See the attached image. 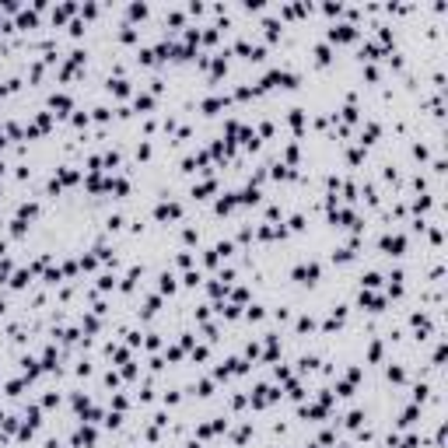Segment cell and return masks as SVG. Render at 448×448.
<instances>
[{"instance_id":"36","label":"cell","mask_w":448,"mask_h":448,"mask_svg":"<svg viewBox=\"0 0 448 448\" xmlns=\"http://www.w3.org/2000/svg\"><path fill=\"white\" fill-rule=\"evenodd\" d=\"M112 406H116V410H119V413H123V410H126V406H130V399H126L123 392H116V396H112Z\"/></svg>"},{"instance_id":"20","label":"cell","mask_w":448,"mask_h":448,"mask_svg":"<svg viewBox=\"0 0 448 448\" xmlns=\"http://www.w3.org/2000/svg\"><path fill=\"white\" fill-rule=\"evenodd\" d=\"M200 280H203L200 270H186V273H182V287H200Z\"/></svg>"},{"instance_id":"3","label":"cell","mask_w":448,"mask_h":448,"mask_svg":"<svg viewBox=\"0 0 448 448\" xmlns=\"http://www.w3.org/2000/svg\"><path fill=\"white\" fill-rule=\"evenodd\" d=\"M378 245H382L385 256H403V252H406V238H403V235H385Z\"/></svg>"},{"instance_id":"1","label":"cell","mask_w":448,"mask_h":448,"mask_svg":"<svg viewBox=\"0 0 448 448\" xmlns=\"http://www.w3.org/2000/svg\"><path fill=\"white\" fill-rule=\"evenodd\" d=\"M182 217V203H175V200H161L158 207H154V221H179Z\"/></svg>"},{"instance_id":"7","label":"cell","mask_w":448,"mask_h":448,"mask_svg":"<svg viewBox=\"0 0 448 448\" xmlns=\"http://www.w3.org/2000/svg\"><path fill=\"white\" fill-rule=\"evenodd\" d=\"M235 200H238V203H245V207H256V203L263 200V193H259V186H252V182H249V186L242 189V193H238Z\"/></svg>"},{"instance_id":"8","label":"cell","mask_w":448,"mask_h":448,"mask_svg":"<svg viewBox=\"0 0 448 448\" xmlns=\"http://www.w3.org/2000/svg\"><path fill=\"white\" fill-rule=\"evenodd\" d=\"M175 287H179V280H175V273H161L158 277V294H175Z\"/></svg>"},{"instance_id":"50","label":"cell","mask_w":448,"mask_h":448,"mask_svg":"<svg viewBox=\"0 0 448 448\" xmlns=\"http://www.w3.org/2000/svg\"><path fill=\"white\" fill-rule=\"evenodd\" d=\"M4 175H7V165H4V161H0V179H4Z\"/></svg>"},{"instance_id":"40","label":"cell","mask_w":448,"mask_h":448,"mask_svg":"<svg viewBox=\"0 0 448 448\" xmlns=\"http://www.w3.org/2000/svg\"><path fill=\"white\" fill-rule=\"evenodd\" d=\"M175 266L189 270V266H193V256H189V252H179V256H175Z\"/></svg>"},{"instance_id":"18","label":"cell","mask_w":448,"mask_h":448,"mask_svg":"<svg viewBox=\"0 0 448 448\" xmlns=\"http://www.w3.org/2000/svg\"><path fill=\"white\" fill-rule=\"evenodd\" d=\"M249 438H252V420H249V424H242V427L235 431V445H245Z\"/></svg>"},{"instance_id":"22","label":"cell","mask_w":448,"mask_h":448,"mask_svg":"<svg viewBox=\"0 0 448 448\" xmlns=\"http://www.w3.org/2000/svg\"><path fill=\"white\" fill-rule=\"evenodd\" d=\"M385 375H389V382H396V385H403V382H406V371L399 368V364H389V371H385Z\"/></svg>"},{"instance_id":"15","label":"cell","mask_w":448,"mask_h":448,"mask_svg":"<svg viewBox=\"0 0 448 448\" xmlns=\"http://www.w3.org/2000/svg\"><path fill=\"white\" fill-rule=\"evenodd\" d=\"M32 217H39V203H21L18 207V221H32Z\"/></svg>"},{"instance_id":"31","label":"cell","mask_w":448,"mask_h":448,"mask_svg":"<svg viewBox=\"0 0 448 448\" xmlns=\"http://www.w3.org/2000/svg\"><path fill=\"white\" fill-rule=\"evenodd\" d=\"M427 392H431V389H427L424 382H420V385H413V406H420V403L427 399Z\"/></svg>"},{"instance_id":"27","label":"cell","mask_w":448,"mask_h":448,"mask_svg":"<svg viewBox=\"0 0 448 448\" xmlns=\"http://www.w3.org/2000/svg\"><path fill=\"white\" fill-rule=\"evenodd\" d=\"M319 364V357H312V354H305V357H298V371H312Z\"/></svg>"},{"instance_id":"30","label":"cell","mask_w":448,"mask_h":448,"mask_svg":"<svg viewBox=\"0 0 448 448\" xmlns=\"http://www.w3.org/2000/svg\"><path fill=\"white\" fill-rule=\"evenodd\" d=\"M25 231H28V221H18V217H14V221H11V238H21Z\"/></svg>"},{"instance_id":"16","label":"cell","mask_w":448,"mask_h":448,"mask_svg":"<svg viewBox=\"0 0 448 448\" xmlns=\"http://www.w3.org/2000/svg\"><path fill=\"white\" fill-rule=\"evenodd\" d=\"M214 252H217V259H231V256H235V242H228V238H224V242H217V245H214Z\"/></svg>"},{"instance_id":"10","label":"cell","mask_w":448,"mask_h":448,"mask_svg":"<svg viewBox=\"0 0 448 448\" xmlns=\"http://www.w3.org/2000/svg\"><path fill=\"white\" fill-rule=\"evenodd\" d=\"M214 189H217V179H203L200 186H193V196H196V200H207Z\"/></svg>"},{"instance_id":"43","label":"cell","mask_w":448,"mask_h":448,"mask_svg":"<svg viewBox=\"0 0 448 448\" xmlns=\"http://www.w3.org/2000/svg\"><path fill=\"white\" fill-rule=\"evenodd\" d=\"M137 158H140V161H151V144H147V140L137 147Z\"/></svg>"},{"instance_id":"26","label":"cell","mask_w":448,"mask_h":448,"mask_svg":"<svg viewBox=\"0 0 448 448\" xmlns=\"http://www.w3.org/2000/svg\"><path fill=\"white\" fill-rule=\"evenodd\" d=\"M112 287H116V277H112V273H102V277H98V291L105 294V291H112Z\"/></svg>"},{"instance_id":"24","label":"cell","mask_w":448,"mask_h":448,"mask_svg":"<svg viewBox=\"0 0 448 448\" xmlns=\"http://www.w3.org/2000/svg\"><path fill=\"white\" fill-rule=\"evenodd\" d=\"M133 105H137V112H151V109H154V98H151V95H137Z\"/></svg>"},{"instance_id":"23","label":"cell","mask_w":448,"mask_h":448,"mask_svg":"<svg viewBox=\"0 0 448 448\" xmlns=\"http://www.w3.org/2000/svg\"><path fill=\"white\" fill-rule=\"evenodd\" d=\"M361 284H364L368 291H371V287H382V273H375V270H371V273H364V277H361Z\"/></svg>"},{"instance_id":"35","label":"cell","mask_w":448,"mask_h":448,"mask_svg":"<svg viewBox=\"0 0 448 448\" xmlns=\"http://www.w3.org/2000/svg\"><path fill=\"white\" fill-rule=\"evenodd\" d=\"M182 242H186V245H196V242H200V231H196V228H186V231H182Z\"/></svg>"},{"instance_id":"52","label":"cell","mask_w":448,"mask_h":448,"mask_svg":"<svg viewBox=\"0 0 448 448\" xmlns=\"http://www.w3.org/2000/svg\"><path fill=\"white\" fill-rule=\"evenodd\" d=\"M0 420H4V410H0Z\"/></svg>"},{"instance_id":"49","label":"cell","mask_w":448,"mask_h":448,"mask_svg":"<svg viewBox=\"0 0 448 448\" xmlns=\"http://www.w3.org/2000/svg\"><path fill=\"white\" fill-rule=\"evenodd\" d=\"M126 343H130V347H137V343H140V333H137V329H130V333H126Z\"/></svg>"},{"instance_id":"13","label":"cell","mask_w":448,"mask_h":448,"mask_svg":"<svg viewBox=\"0 0 448 448\" xmlns=\"http://www.w3.org/2000/svg\"><path fill=\"white\" fill-rule=\"evenodd\" d=\"M140 273H144V270H140V266H133V270L123 277V284H119V291H133V287H137V280H140Z\"/></svg>"},{"instance_id":"41","label":"cell","mask_w":448,"mask_h":448,"mask_svg":"<svg viewBox=\"0 0 448 448\" xmlns=\"http://www.w3.org/2000/svg\"><path fill=\"white\" fill-rule=\"evenodd\" d=\"M189 354H193V361H207V357H210V350H207V347H193Z\"/></svg>"},{"instance_id":"51","label":"cell","mask_w":448,"mask_h":448,"mask_svg":"<svg viewBox=\"0 0 448 448\" xmlns=\"http://www.w3.org/2000/svg\"><path fill=\"white\" fill-rule=\"evenodd\" d=\"M308 448H322V445H308Z\"/></svg>"},{"instance_id":"39","label":"cell","mask_w":448,"mask_h":448,"mask_svg":"<svg viewBox=\"0 0 448 448\" xmlns=\"http://www.w3.org/2000/svg\"><path fill=\"white\" fill-rule=\"evenodd\" d=\"M336 396H354V382H336Z\"/></svg>"},{"instance_id":"5","label":"cell","mask_w":448,"mask_h":448,"mask_svg":"<svg viewBox=\"0 0 448 448\" xmlns=\"http://www.w3.org/2000/svg\"><path fill=\"white\" fill-rule=\"evenodd\" d=\"M56 182H60V186H77V182H81V172H77L74 165H60V168H56Z\"/></svg>"},{"instance_id":"28","label":"cell","mask_w":448,"mask_h":448,"mask_svg":"<svg viewBox=\"0 0 448 448\" xmlns=\"http://www.w3.org/2000/svg\"><path fill=\"white\" fill-rule=\"evenodd\" d=\"M81 326H84L88 333H98V329H102V322H98L95 315H84V319H81Z\"/></svg>"},{"instance_id":"42","label":"cell","mask_w":448,"mask_h":448,"mask_svg":"<svg viewBox=\"0 0 448 448\" xmlns=\"http://www.w3.org/2000/svg\"><path fill=\"white\" fill-rule=\"evenodd\" d=\"M119 382H123V375H119V371H105V385H112V389H116Z\"/></svg>"},{"instance_id":"34","label":"cell","mask_w":448,"mask_h":448,"mask_svg":"<svg viewBox=\"0 0 448 448\" xmlns=\"http://www.w3.org/2000/svg\"><path fill=\"white\" fill-rule=\"evenodd\" d=\"M361 420H364V413H361V410H350L343 424H347V427H361Z\"/></svg>"},{"instance_id":"32","label":"cell","mask_w":448,"mask_h":448,"mask_svg":"<svg viewBox=\"0 0 448 448\" xmlns=\"http://www.w3.org/2000/svg\"><path fill=\"white\" fill-rule=\"evenodd\" d=\"M368 361H375V364L382 361V340H375V343L368 347Z\"/></svg>"},{"instance_id":"44","label":"cell","mask_w":448,"mask_h":448,"mask_svg":"<svg viewBox=\"0 0 448 448\" xmlns=\"http://www.w3.org/2000/svg\"><path fill=\"white\" fill-rule=\"evenodd\" d=\"M56 403H60V392H46L42 396V406H56Z\"/></svg>"},{"instance_id":"17","label":"cell","mask_w":448,"mask_h":448,"mask_svg":"<svg viewBox=\"0 0 448 448\" xmlns=\"http://www.w3.org/2000/svg\"><path fill=\"white\" fill-rule=\"evenodd\" d=\"M109 91H112L116 98H126V95H130V84H126V81H119V77H116V81H109Z\"/></svg>"},{"instance_id":"14","label":"cell","mask_w":448,"mask_h":448,"mask_svg":"<svg viewBox=\"0 0 448 448\" xmlns=\"http://www.w3.org/2000/svg\"><path fill=\"white\" fill-rule=\"evenodd\" d=\"M235 203H238V200H235L231 193H224V196L214 203V210H217V214H231V210H235Z\"/></svg>"},{"instance_id":"21","label":"cell","mask_w":448,"mask_h":448,"mask_svg":"<svg viewBox=\"0 0 448 448\" xmlns=\"http://www.w3.org/2000/svg\"><path fill=\"white\" fill-rule=\"evenodd\" d=\"M193 392H196V396H214V382H210V378H200V382L193 385Z\"/></svg>"},{"instance_id":"47","label":"cell","mask_w":448,"mask_h":448,"mask_svg":"<svg viewBox=\"0 0 448 448\" xmlns=\"http://www.w3.org/2000/svg\"><path fill=\"white\" fill-rule=\"evenodd\" d=\"M109 116H112L109 109H95V119H98V123H109Z\"/></svg>"},{"instance_id":"33","label":"cell","mask_w":448,"mask_h":448,"mask_svg":"<svg viewBox=\"0 0 448 448\" xmlns=\"http://www.w3.org/2000/svg\"><path fill=\"white\" fill-rule=\"evenodd\" d=\"M28 382L25 378H14V382H7V396H21V389H25Z\"/></svg>"},{"instance_id":"12","label":"cell","mask_w":448,"mask_h":448,"mask_svg":"<svg viewBox=\"0 0 448 448\" xmlns=\"http://www.w3.org/2000/svg\"><path fill=\"white\" fill-rule=\"evenodd\" d=\"M49 105L56 109V116H67V112L74 109V102H70L67 95H53V98H49Z\"/></svg>"},{"instance_id":"29","label":"cell","mask_w":448,"mask_h":448,"mask_svg":"<svg viewBox=\"0 0 448 448\" xmlns=\"http://www.w3.org/2000/svg\"><path fill=\"white\" fill-rule=\"evenodd\" d=\"M287 231H305V214H291V221H287Z\"/></svg>"},{"instance_id":"48","label":"cell","mask_w":448,"mask_h":448,"mask_svg":"<svg viewBox=\"0 0 448 448\" xmlns=\"http://www.w3.org/2000/svg\"><path fill=\"white\" fill-rule=\"evenodd\" d=\"M259 137H273V123H259Z\"/></svg>"},{"instance_id":"45","label":"cell","mask_w":448,"mask_h":448,"mask_svg":"<svg viewBox=\"0 0 448 448\" xmlns=\"http://www.w3.org/2000/svg\"><path fill=\"white\" fill-rule=\"evenodd\" d=\"M77 375H81V378H88V375H91V364H88V361H81V364H77Z\"/></svg>"},{"instance_id":"4","label":"cell","mask_w":448,"mask_h":448,"mask_svg":"<svg viewBox=\"0 0 448 448\" xmlns=\"http://www.w3.org/2000/svg\"><path fill=\"white\" fill-rule=\"evenodd\" d=\"M357 305H361L364 312H382V308H385V298H382V294H371V291H361Z\"/></svg>"},{"instance_id":"11","label":"cell","mask_w":448,"mask_h":448,"mask_svg":"<svg viewBox=\"0 0 448 448\" xmlns=\"http://www.w3.org/2000/svg\"><path fill=\"white\" fill-rule=\"evenodd\" d=\"M32 284V270H14V277H11V287L14 291H25Z\"/></svg>"},{"instance_id":"9","label":"cell","mask_w":448,"mask_h":448,"mask_svg":"<svg viewBox=\"0 0 448 448\" xmlns=\"http://www.w3.org/2000/svg\"><path fill=\"white\" fill-rule=\"evenodd\" d=\"M287 123H291V130L301 137V130H305V109H287Z\"/></svg>"},{"instance_id":"19","label":"cell","mask_w":448,"mask_h":448,"mask_svg":"<svg viewBox=\"0 0 448 448\" xmlns=\"http://www.w3.org/2000/svg\"><path fill=\"white\" fill-rule=\"evenodd\" d=\"M123 224H126L123 214H109V217H105V228H109V231H123Z\"/></svg>"},{"instance_id":"37","label":"cell","mask_w":448,"mask_h":448,"mask_svg":"<svg viewBox=\"0 0 448 448\" xmlns=\"http://www.w3.org/2000/svg\"><path fill=\"white\" fill-rule=\"evenodd\" d=\"M263 315H266V312H263L259 305H249V312H245V319H249V322H259Z\"/></svg>"},{"instance_id":"46","label":"cell","mask_w":448,"mask_h":448,"mask_svg":"<svg viewBox=\"0 0 448 448\" xmlns=\"http://www.w3.org/2000/svg\"><path fill=\"white\" fill-rule=\"evenodd\" d=\"M179 399H182V396H179V392H175V389H172V392H165V406H175V403H179Z\"/></svg>"},{"instance_id":"25","label":"cell","mask_w":448,"mask_h":448,"mask_svg":"<svg viewBox=\"0 0 448 448\" xmlns=\"http://www.w3.org/2000/svg\"><path fill=\"white\" fill-rule=\"evenodd\" d=\"M294 329H298L301 336H305V333H312V329H315V319H312V315H301V319H298V326H294Z\"/></svg>"},{"instance_id":"6","label":"cell","mask_w":448,"mask_h":448,"mask_svg":"<svg viewBox=\"0 0 448 448\" xmlns=\"http://www.w3.org/2000/svg\"><path fill=\"white\" fill-rule=\"evenodd\" d=\"M410 326L417 329V340H427V333H431V319H427L424 312H413V315H410Z\"/></svg>"},{"instance_id":"38","label":"cell","mask_w":448,"mask_h":448,"mask_svg":"<svg viewBox=\"0 0 448 448\" xmlns=\"http://www.w3.org/2000/svg\"><path fill=\"white\" fill-rule=\"evenodd\" d=\"M144 347H147V350H158V347H161V336H158V333H147V336H144Z\"/></svg>"},{"instance_id":"2","label":"cell","mask_w":448,"mask_h":448,"mask_svg":"<svg viewBox=\"0 0 448 448\" xmlns=\"http://www.w3.org/2000/svg\"><path fill=\"white\" fill-rule=\"evenodd\" d=\"M291 277H294L298 284H308V287H312V284L322 277V270H319V263H298V266L291 270Z\"/></svg>"}]
</instances>
